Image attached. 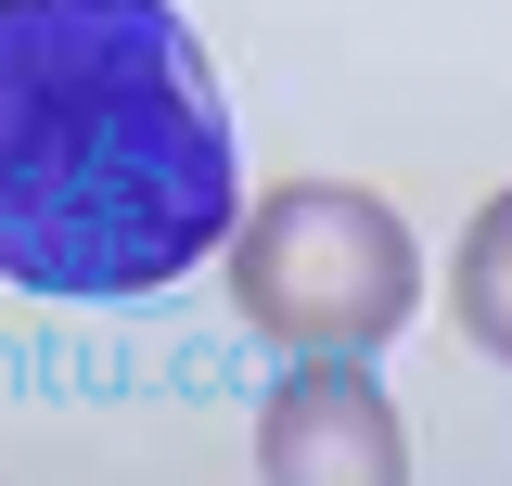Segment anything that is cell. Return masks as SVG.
<instances>
[{"label":"cell","mask_w":512,"mask_h":486,"mask_svg":"<svg viewBox=\"0 0 512 486\" xmlns=\"http://www.w3.org/2000/svg\"><path fill=\"white\" fill-rule=\"evenodd\" d=\"M231 205V90L180 0H0V282L52 307L167 295Z\"/></svg>","instance_id":"cell-1"},{"label":"cell","mask_w":512,"mask_h":486,"mask_svg":"<svg viewBox=\"0 0 512 486\" xmlns=\"http://www.w3.org/2000/svg\"><path fill=\"white\" fill-rule=\"evenodd\" d=\"M231 307L282 359H372L384 333H410L423 256L397 231V205L359 180H282L269 205H231Z\"/></svg>","instance_id":"cell-2"},{"label":"cell","mask_w":512,"mask_h":486,"mask_svg":"<svg viewBox=\"0 0 512 486\" xmlns=\"http://www.w3.org/2000/svg\"><path fill=\"white\" fill-rule=\"evenodd\" d=\"M256 474H282V486H320V474L397 486L410 474V435H397V410H384V384L359 359H308L256 410Z\"/></svg>","instance_id":"cell-3"}]
</instances>
